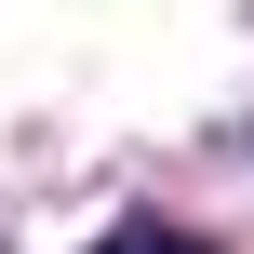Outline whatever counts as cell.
Masks as SVG:
<instances>
[{
	"mask_svg": "<svg viewBox=\"0 0 254 254\" xmlns=\"http://www.w3.org/2000/svg\"><path fill=\"white\" fill-rule=\"evenodd\" d=\"M94 254H201V241H188V228H161V214H134V228H107Z\"/></svg>",
	"mask_w": 254,
	"mask_h": 254,
	"instance_id": "cell-1",
	"label": "cell"
}]
</instances>
